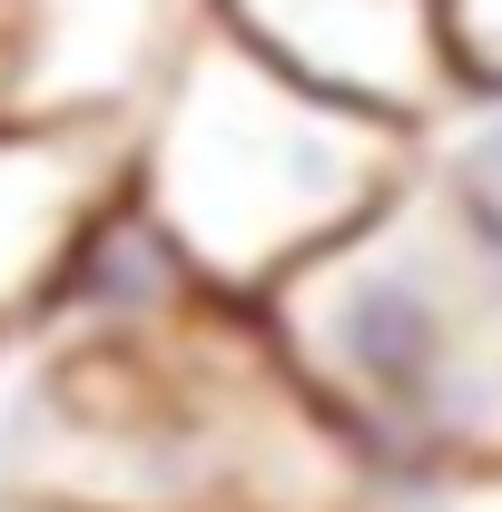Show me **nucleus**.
<instances>
[{"instance_id":"39448f33","label":"nucleus","mask_w":502,"mask_h":512,"mask_svg":"<svg viewBox=\"0 0 502 512\" xmlns=\"http://www.w3.org/2000/svg\"><path fill=\"white\" fill-rule=\"evenodd\" d=\"M434 20H443V50H453V69L502 79V0H434Z\"/></svg>"},{"instance_id":"20e7f679","label":"nucleus","mask_w":502,"mask_h":512,"mask_svg":"<svg viewBox=\"0 0 502 512\" xmlns=\"http://www.w3.org/2000/svg\"><path fill=\"white\" fill-rule=\"evenodd\" d=\"M109 207L99 128H20L0 119V316L50 306L79 227Z\"/></svg>"},{"instance_id":"f03ea898","label":"nucleus","mask_w":502,"mask_h":512,"mask_svg":"<svg viewBox=\"0 0 502 512\" xmlns=\"http://www.w3.org/2000/svg\"><path fill=\"white\" fill-rule=\"evenodd\" d=\"M384 178H394L384 119L296 89L237 30H197L178 50L158 158H148V197H158L148 227L168 237L178 266L217 286H256V276L286 286L355 217H375Z\"/></svg>"},{"instance_id":"f257e3e1","label":"nucleus","mask_w":502,"mask_h":512,"mask_svg":"<svg viewBox=\"0 0 502 512\" xmlns=\"http://www.w3.org/2000/svg\"><path fill=\"white\" fill-rule=\"evenodd\" d=\"M286 355L394 453H502V237L463 197H384L276 296Z\"/></svg>"},{"instance_id":"423d86ee","label":"nucleus","mask_w":502,"mask_h":512,"mask_svg":"<svg viewBox=\"0 0 502 512\" xmlns=\"http://www.w3.org/2000/svg\"><path fill=\"white\" fill-rule=\"evenodd\" d=\"M443 512H502V483H463V493H443Z\"/></svg>"},{"instance_id":"7ed1b4c3","label":"nucleus","mask_w":502,"mask_h":512,"mask_svg":"<svg viewBox=\"0 0 502 512\" xmlns=\"http://www.w3.org/2000/svg\"><path fill=\"white\" fill-rule=\"evenodd\" d=\"M227 30L256 60H276L296 89L335 99V109H365L384 128L434 109L443 79H453L434 0H237Z\"/></svg>"}]
</instances>
